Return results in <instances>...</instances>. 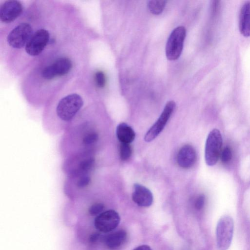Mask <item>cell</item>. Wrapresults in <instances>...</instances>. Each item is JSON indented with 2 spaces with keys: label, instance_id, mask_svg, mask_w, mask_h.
I'll return each instance as SVG.
<instances>
[{
  "label": "cell",
  "instance_id": "1",
  "mask_svg": "<svg viewBox=\"0 0 250 250\" xmlns=\"http://www.w3.org/2000/svg\"><path fill=\"white\" fill-rule=\"evenodd\" d=\"M83 104L82 97L77 93L64 96L58 103L53 115L44 119L43 124L50 133L65 131L77 116Z\"/></svg>",
  "mask_w": 250,
  "mask_h": 250
},
{
  "label": "cell",
  "instance_id": "2",
  "mask_svg": "<svg viewBox=\"0 0 250 250\" xmlns=\"http://www.w3.org/2000/svg\"><path fill=\"white\" fill-rule=\"evenodd\" d=\"M234 222L229 215L222 216L216 227V243L219 250H227L230 246L233 234Z\"/></svg>",
  "mask_w": 250,
  "mask_h": 250
},
{
  "label": "cell",
  "instance_id": "3",
  "mask_svg": "<svg viewBox=\"0 0 250 250\" xmlns=\"http://www.w3.org/2000/svg\"><path fill=\"white\" fill-rule=\"evenodd\" d=\"M222 142L220 131L216 128L212 129L208 136L205 145V159L208 166H214L217 162L221 152Z\"/></svg>",
  "mask_w": 250,
  "mask_h": 250
},
{
  "label": "cell",
  "instance_id": "4",
  "mask_svg": "<svg viewBox=\"0 0 250 250\" xmlns=\"http://www.w3.org/2000/svg\"><path fill=\"white\" fill-rule=\"evenodd\" d=\"M186 35L184 26L176 27L171 33L166 46V55L168 60H176L182 53L184 42Z\"/></svg>",
  "mask_w": 250,
  "mask_h": 250
},
{
  "label": "cell",
  "instance_id": "5",
  "mask_svg": "<svg viewBox=\"0 0 250 250\" xmlns=\"http://www.w3.org/2000/svg\"><path fill=\"white\" fill-rule=\"evenodd\" d=\"M175 103L173 101H168L158 120L150 127L145 134L144 140L150 142L155 139L162 131L175 107Z\"/></svg>",
  "mask_w": 250,
  "mask_h": 250
},
{
  "label": "cell",
  "instance_id": "6",
  "mask_svg": "<svg viewBox=\"0 0 250 250\" xmlns=\"http://www.w3.org/2000/svg\"><path fill=\"white\" fill-rule=\"evenodd\" d=\"M120 221V217L118 213L113 209H108L95 217L94 226L99 231L106 233L115 229Z\"/></svg>",
  "mask_w": 250,
  "mask_h": 250
},
{
  "label": "cell",
  "instance_id": "7",
  "mask_svg": "<svg viewBox=\"0 0 250 250\" xmlns=\"http://www.w3.org/2000/svg\"><path fill=\"white\" fill-rule=\"evenodd\" d=\"M32 28L27 23H21L14 28L7 36L9 45L15 48H21L26 45L32 36Z\"/></svg>",
  "mask_w": 250,
  "mask_h": 250
},
{
  "label": "cell",
  "instance_id": "8",
  "mask_svg": "<svg viewBox=\"0 0 250 250\" xmlns=\"http://www.w3.org/2000/svg\"><path fill=\"white\" fill-rule=\"evenodd\" d=\"M72 66L70 59L66 57L60 58L52 64L45 67L42 71L41 75L45 80H51L67 74Z\"/></svg>",
  "mask_w": 250,
  "mask_h": 250
},
{
  "label": "cell",
  "instance_id": "9",
  "mask_svg": "<svg viewBox=\"0 0 250 250\" xmlns=\"http://www.w3.org/2000/svg\"><path fill=\"white\" fill-rule=\"evenodd\" d=\"M50 34L44 29H40L34 33L25 45V51L30 56L40 54L49 42Z\"/></svg>",
  "mask_w": 250,
  "mask_h": 250
},
{
  "label": "cell",
  "instance_id": "10",
  "mask_svg": "<svg viewBox=\"0 0 250 250\" xmlns=\"http://www.w3.org/2000/svg\"><path fill=\"white\" fill-rule=\"evenodd\" d=\"M22 4L18 0L5 1L0 8V19L5 23L15 21L22 12Z\"/></svg>",
  "mask_w": 250,
  "mask_h": 250
},
{
  "label": "cell",
  "instance_id": "11",
  "mask_svg": "<svg viewBox=\"0 0 250 250\" xmlns=\"http://www.w3.org/2000/svg\"><path fill=\"white\" fill-rule=\"evenodd\" d=\"M132 199L138 206L148 207L153 202V195L149 189L145 186L136 183L133 185Z\"/></svg>",
  "mask_w": 250,
  "mask_h": 250
},
{
  "label": "cell",
  "instance_id": "12",
  "mask_svg": "<svg viewBox=\"0 0 250 250\" xmlns=\"http://www.w3.org/2000/svg\"><path fill=\"white\" fill-rule=\"evenodd\" d=\"M197 159L196 151L190 145H185L179 149L177 155L178 165L182 168H188L192 167Z\"/></svg>",
  "mask_w": 250,
  "mask_h": 250
},
{
  "label": "cell",
  "instance_id": "13",
  "mask_svg": "<svg viewBox=\"0 0 250 250\" xmlns=\"http://www.w3.org/2000/svg\"><path fill=\"white\" fill-rule=\"evenodd\" d=\"M127 233L124 229H120L105 235H102L100 241L109 250H115L120 248L125 241Z\"/></svg>",
  "mask_w": 250,
  "mask_h": 250
},
{
  "label": "cell",
  "instance_id": "14",
  "mask_svg": "<svg viewBox=\"0 0 250 250\" xmlns=\"http://www.w3.org/2000/svg\"><path fill=\"white\" fill-rule=\"evenodd\" d=\"M239 28L243 36L250 37V1L245 2L241 7L239 17Z\"/></svg>",
  "mask_w": 250,
  "mask_h": 250
},
{
  "label": "cell",
  "instance_id": "15",
  "mask_svg": "<svg viewBox=\"0 0 250 250\" xmlns=\"http://www.w3.org/2000/svg\"><path fill=\"white\" fill-rule=\"evenodd\" d=\"M116 135L120 143L130 144L135 138L134 130L125 123H121L118 125Z\"/></svg>",
  "mask_w": 250,
  "mask_h": 250
},
{
  "label": "cell",
  "instance_id": "16",
  "mask_svg": "<svg viewBox=\"0 0 250 250\" xmlns=\"http://www.w3.org/2000/svg\"><path fill=\"white\" fill-rule=\"evenodd\" d=\"M166 0H150L148 2V8L153 14L159 15L161 14L166 4Z\"/></svg>",
  "mask_w": 250,
  "mask_h": 250
},
{
  "label": "cell",
  "instance_id": "17",
  "mask_svg": "<svg viewBox=\"0 0 250 250\" xmlns=\"http://www.w3.org/2000/svg\"><path fill=\"white\" fill-rule=\"evenodd\" d=\"M104 205L99 202L91 203L87 208L88 214L91 216H97L104 211Z\"/></svg>",
  "mask_w": 250,
  "mask_h": 250
},
{
  "label": "cell",
  "instance_id": "18",
  "mask_svg": "<svg viewBox=\"0 0 250 250\" xmlns=\"http://www.w3.org/2000/svg\"><path fill=\"white\" fill-rule=\"evenodd\" d=\"M121 159L123 161L128 159L132 154V148L128 143H121L119 148Z\"/></svg>",
  "mask_w": 250,
  "mask_h": 250
},
{
  "label": "cell",
  "instance_id": "19",
  "mask_svg": "<svg viewBox=\"0 0 250 250\" xmlns=\"http://www.w3.org/2000/svg\"><path fill=\"white\" fill-rule=\"evenodd\" d=\"M105 76L103 72L98 71L95 73V81L98 87H104L105 84Z\"/></svg>",
  "mask_w": 250,
  "mask_h": 250
},
{
  "label": "cell",
  "instance_id": "20",
  "mask_svg": "<svg viewBox=\"0 0 250 250\" xmlns=\"http://www.w3.org/2000/svg\"><path fill=\"white\" fill-rule=\"evenodd\" d=\"M222 161L224 163H228L232 158V152L229 147H226L221 152Z\"/></svg>",
  "mask_w": 250,
  "mask_h": 250
},
{
  "label": "cell",
  "instance_id": "21",
  "mask_svg": "<svg viewBox=\"0 0 250 250\" xmlns=\"http://www.w3.org/2000/svg\"><path fill=\"white\" fill-rule=\"evenodd\" d=\"M205 197L204 195H200L196 199L195 202V208L198 210L202 209L205 204Z\"/></svg>",
  "mask_w": 250,
  "mask_h": 250
},
{
  "label": "cell",
  "instance_id": "22",
  "mask_svg": "<svg viewBox=\"0 0 250 250\" xmlns=\"http://www.w3.org/2000/svg\"><path fill=\"white\" fill-rule=\"evenodd\" d=\"M101 235L99 232H93L91 234L88 238L89 243L91 244L96 243L98 241H100Z\"/></svg>",
  "mask_w": 250,
  "mask_h": 250
},
{
  "label": "cell",
  "instance_id": "23",
  "mask_svg": "<svg viewBox=\"0 0 250 250\" xmlns=\"http://www.w3.org/2000/svg\"><path fill=\"white\" fill-rule=\"evenodd\" d=\"M133 250H152L151 248L147 245H143L139 246L136 248H135Z\"/></svg>",
  "mask_w": 250,
  "mask_h": 250
}]
</instances>
